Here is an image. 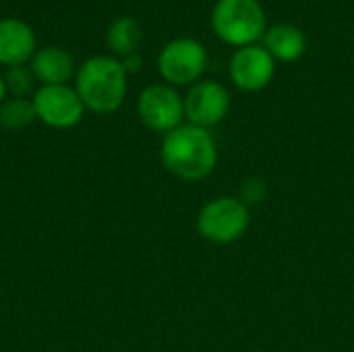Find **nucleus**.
<instances>
[{
    "label": "nucleus",
    "instance_id": "nucleus-1",
    "mask_svg": "<svg viewBox=\"0 0 354 352\" xmlns=\"http://www.w3.org/2000/svg\"><path fill=\"white\" fill-rule=\"evenodd\" d=\"M162 162L180 180H201L218 164V147L207 129L180 124L162 141Z\"/></svg>",
    "mask_w": 354,
    "mask_h": 352
},
{
    "label": "nucleus",
    "instance_id": "nucleus-2",
    "mask_svg": "<svg viewBox=\"0 0 354 352\" xmlns=\"http://www.w3.org/2000/svg\"><path fill=\"white\" fill-rule=\"evenodd\" d=\"M127 77L120 60L93 56L79 68L75 89L87 110L95 114H112L127 98Z\"/></svg>",
    "mask_w": 354,
    "mask_h": 352
},
{
    "label": "nucleus",
    "instance_id": "nucleus-3",
    "mask_svg": "<svg viewBox=\"0 0 354 352\" xmlns=\"http://www.w3.org/2000/svg\"><path fill=\"white\" fill-rule=\"evenodd\" d=\"M212 29L224 44L239 50L263 37L268 17L259 0H218L212 8Z\"/></svg>",
    "mask_w": 354,
    "mask_h": 352
},
{
    "label": "nucleus",
    "instance_id": "nucleus-4",
    "mask_svg": "<svg viewBox=\"0 0 354 352\" xmlns=\"http://www.w3.org/2000/svg\"><path fill=\"white\" fill-rule=\"evenodd\" d=\"M249 222V205L239 197H218L199 210L197 230L209 243L230 245L247 232Z\"/></svg>",
    "mask_w": 354,
    "mask_h": 352
},
{
    "label": "nucleus",
    "instance_id": "nucleus-5",
    "mask_svg": "<svg viewBox=\"0 0 354 352\" xmlns=\"http://www.w3.org/2000/svg\"><path fill=\"white\" fill-rule=\"evenodd\" d=\"M207 52L193 37H176L164 46L158 58V68L170 85L197 83L205 73Z\"/></svg>",
    "mask_w": 354,
    "mask_h": 352
},
{
    "label": "nucleus",
    "instance_id": "nucleus-6",
    "mask_svg": "<svg viewBox=\"0 0 354 352\" xmlns=\"http://www.w3.org/2000/svg\"><path fill=\"white\" fill-rule=\"evenodd\" d=\"M35 116L52 129H73L81 122L85 106L68 85H41L33 93Z\"/></svg>",
    "mask_w": 354,
    "mask_h": 352
},
{
    "label": "nucleus",
    "instance_id": "nucleus-7",
    "mask_svg": "<svg viewBox=\"0 0 354 352\" xmlns=\"http://www.w3.org/2000/svg\"><path fill=\"white\" fill-rule=\"evenodd\" d=\"M137 112L151 131L170 133L185 118V102L170 85H149L139 95Z\"/></svg>",
    "mask_w": 354,
    "mask_h": 352
},
{
    "label": "nucleus",
    "instance_id": "nucleus-8",
    "mask_svg": "<svg viewBox=\"0 0 354 352\" xmlns=\"http://www.w3.org/2000/svg\"><path fill=\"white\" fill-rule=\"evenodd\" d=\"M183 102L189 124L201 129H209L224 120L230 108V95L218 81H197Z\"/></svg>",
    "mask_w": 354,
    "mask_h": 352
},
{
    "label": "nucleus",
    "instance_id": "nucleus-9",
    "mask_svg": "<svg viewBox=\"0 0 354 352\" xmlns=\"http://www.w3.org/2000/svg\"><path fill=\"white\" fill-rule=\"evenodd\" d=\"M276 73V60L263 46L239 48L230 58V79L243 91L266 89Z\"/></svg>",
    "mask_w": 354,
    "mask_h": 352
},
{
    "label": "nucleus",
    "instance_id": "nucleus-10",
    "mask_svg": "<svg viewBox=\"0 0 354 352\" xmlns=\"http://www.w3.org/2000/svg\"><path fill=\"white\" fill-rule=\"evenodd\" d=\"M35 50V35L31 27L19 19L0 21V64L21 66Z\"/></svg>",
    "mask_w": 354,
    "mask_h": 352
},
{
    "label": "nucleus",
    "instance_id": "nucleus-11",
    "mask_svg": "<svg viewBox=\"0 0 354 352\" xmlns=\"http://www.w3.org/2000/svg\"><path fill=\"white\" fill-rule=\"evenodd\" d=\"M263 48L280 62H297L307 50V35L292 23H276L263 33Z\"/></svg>",
    "mask_w": 354,
    "mask_h": 352
},
{
    "label": "nucleus",
    "instance_id": "nucleus-12",
    "mask_svg": "<svg viewBox=\"0 0 354 352\" xmlns=\"http://www.w3.org/2000/svg\"><path fill=\"white\" fill-rule=\"evenodd\" d=\"M73 71H75L73 56L62 48L48 46L41 48L37 54H33L31 73L44 85H66V81L73 77Z\"/></svg>",
    "mask_w": 354,
    "mask_h": 352
},
{
    "label": "nucleus",
    "instance_id": "nucleus-13",
    "mask_svg": "<svg viewBox=\"0 0 354 352\" xmlns=\"http://www.w3.org/2000/svg\"><path fill=\"white\" fill-rule=\"evenodd\" d=\"M141 35H143L141 25L135 19L120 17L108 29V46L114 54L127 58V56L135 54V50L139 48Z\"/></svg>",
    "mask_w": 354,
    "mask_h": 352
},
{
    "label": "nucleus",
    "instance_id": "nucleus-14",
    "mask_svg": "<svg viewBox=\"0 0 354 352\" xmlns=\"http://www.w3.org/2000/svg\"><path fill=\"white\" fill-rule=\"evenodd\" d=\"M33 102L27 98H12L0 104V127L8 131H19L29 127L35 120Z\"/></svg>",
    "mask_w": 354,
    "mask_h": 352
},
{
    "label": "nucleus",
    "instance_id": "nucleus-15",
    "mask_svg": "<svg viewBox=\"0 0 354 352\" xmlns=\"http://www.w3.org/2000/svg\"><path fill=\"white\" fill-rule=\"evenodd\" d=\"M2 79H4L6 91L12 93V98H25L27 93H31L33 81H35L31 68H27L25 64H21V66H10L8 73H6Z\"/></svg>",
    "mask_w": 354,
    "mask_h": 352
},
{
    "label": "nucleus",
    "instance_id": "nucleus-16",
    "mask_svg": "<svg viewBox=\"0 0 354 352\" xmlns=\"http://www.w3.org/2000/svg\"><path fill=\"white\" fill-rule=\"evenodd\" d=\"M266 197H268V185H266V180L251 176V178H247V180L243 183L241 201H243L245 205H249V203H261Z\"/></svg>",
    "mask_w": 354,
    "mask_h": 352
},
{
    "label": "nucleus",
    "instance_id": "nucleus-17",
    "mask_svg": "<svg viewBox=\"0 0 354 352\" xmlns=\"http://www.w3.org/2000/svg\"><path fill=\"white\" fill-rule=\"evenodd\" d=\"M120 62H122V66H124L127 75H135V73H139V71H141V66H143V60H141V56H139V54H131V56L122 58Z\"/></svg>",
    "mask_w": 354,
    "mask_h": 352
},
{
    "label": "nucleus",
    "instance_id": "nucleus-18",
    "mask_svg": "<svg viewBox=\"0 0 354 352\" xmlns=\"http://www.w3.org/2000/svg\"><path fill=\"white\" fill-rule=\"evenodd\" d=\"M4 95H6V87H4V79L0 77V104L4 102Z\"/></svg>",
    "mask_w": 354,
    "mask_h": 352
}]
</instances>
